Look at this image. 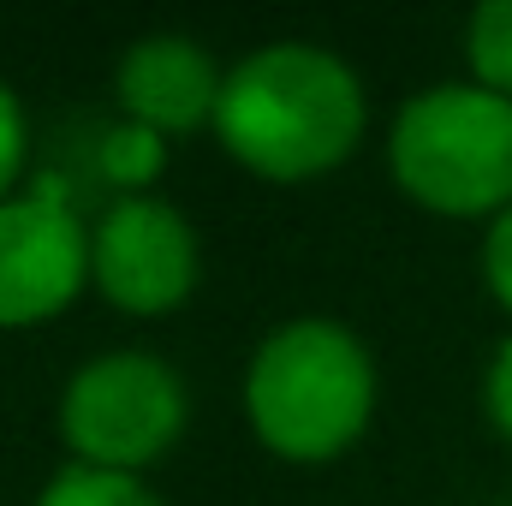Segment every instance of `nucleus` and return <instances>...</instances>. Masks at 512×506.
<instances>
[{
    "label": "nucleus",
    "instance_id": "nucleus-2",
    "mask_svg": "<svg viewBox=\"0 0 512 506\" xmlns=\"http://www.w3.org/2000/svg\"><path fill=\"white\" fill-rule=\"evenodd\" d=\"M245 405L268 453L316 465L364 435L376 411V364L340 322H286L256 346Z\"/></svg>",
    "mask_w": 512,
    "mask_h": 506
},
{
    "label": "nucleus",
    "instance_id": "nucleus-3",
    "mask_svg": "<svg viewBox=\"0 0 512 506\" xmlns=\"http://www.w3.org/2000/svg\"><path fill=\"white\" fill-rule=\"evenodd\" d=\"M393 179L435 215H501L512 203V102L483 84L411 96L387 137Z\"/></svg>",
    "mask_w": 512,
    "mask_h": 506
},
{
    "label": "nucleus",
    "instance_id": "nucleus-1",
    "mask_svg": "<svg viewBox=\"0 0 512 506\" xmlns=\"http://www.w3.org/2000/svg\"><path fill=\"white\" fill-rule=\"evenodd\" d=\"M215 137L262 179L298 185L340 167L364 137V84L310 42H268L221 78Z\"/></svg>",
    "mask_w": 512,
    "mask_h": 506
},
{
    "label": "nucleus",
    "instance_id": "nucleus-12",
    "mask_svg": "<svg viewBox=\"0 0 512 506\" xmlns=\"http://www.w3.org/2000/svg\"><path fill=\"white\" fill-rule=\"evenodd\" d=\"M18 167H24V114H18V96L0 84V203H6Z\"/></svg>",
    "mask_w": 512,
    "mask_h": 506
},
{
    "label": "nucleus",
    "instance_id": "nucleus-13",
    "mask_svg": "<svg viewBox=\"0 0 512 506\" xmlns=\"http://www.w3.org/2000/svg\"><path fill=\"white\" fill-rule=\"evenodd\" d=\"M483 399H489V417H495V429L512 441V340L495 352V364H489V387H483Z\"/></svg>",
    "mask_w": 512,
    "mask_h": 506
},
{
    "label": "nucleus",
    "instance_id": "nucleus-7",
    "mask_svg": "<svg viewBox=\"0 0 512 506\" xmlns=\"http://www.w3.org/2000/svg\"><path fill=\"white\" fill-rule=\"evenodd\" d=\"M215 102H221V72L185 36H149L120 60V108L131 126L191 131L215 120Z\"/></svg>",
    "mask_w": 512,
    "mask_h": 506
},
{
    "label": "nucleus",
    "instance_id": "nucleus-11",
    "mask_svg": "<svg viewBox=\"0 0 512 506\" xmlns=\"http://www.w3.org/2000/svg\"><path fill=\"white\" fill-rule=\"evenodd\" d=\"M483 280L501 298V310H512V203L495 215V227L483 239Z\"/></svg>",
    "mask_w": 512,
    "mask_h": 506
},
{
    "label": "nucleus",
    "instance_id": "nucleus-8",
    "mask_svg": "<svg viewBox=\"0 0 512 506\" xmlns=\"http://www.w3.org/2000/svg\"><path fill=\"white\" fill-rule=\"evenodd\" d=\"M465 54H471L477 84L512 102V0H489V6H477V12H471Z\"/></svg>",
    "mask_w": 512,
    "mask_h": 506
},
{
    "label": "nucleus",
    "instance_id": "nucleus-4",
    "mask_svg": "<svg viewBox=\"0 0 512 506\" xmlns=\"http://www.w3.org/2000/svg\"><path fill=\"white\" fill-rule=\"evenodd\" d=\"M66 447L96 471L137 477L185 429V381L149 352H114L84 364L60 399Z\"/></svg>",
    "mask_w": 512,
    "mask_h": 506
},
{
    "label": "nucleus",
    "instance_id": "nucleus-9",
    "mask_svg": "<svg viewBox=\"0 0 512 506\" xmlns=\"http://www.w3.org/2000/svg\"><path fill=\"white\" fill-rule=\"evenodd\" d=\"M36 506H161V501H155L137 477H126V471L72 465V471H60V477L42 489Z\"/></svg>",
    "mask_w": 512,
    "mask_h": 506
},
{
    "label": "nucleus",
    "instance_id": "nucleus-5",
    "mask_svg": "<svg viewBox=\"0 0 512 506\" xmlns=\"http://www.w3.org/2000/svg\"><path fill=\"white\" fill-rule=\"evenodd\" d=\"M90 274V239L72 215L60 179H42L36 197L0 203V328H30L60 316Z\"/></svg>",
    "mask_w": 512,
    "mask_h": 506
},
{
    "label": "nucleus",
    "instance_id": "nucleus-10",
    "mask_svg": "<svg viewBox=\"0 0 512 506\" xmlns=\"http://www.w3.org/2000/svg\"><path fill=\"white\" fill-rule=\"evenodd\" d=\"M161 161H167V143H161V131L149 126H114L102 137V173L120 185V191H143V185H155V173H161Z\"/></svg>",
    "mask_w": 512,
    "mask_h": 506
},
{
    "label": "nucleus",
    "instance_id": "nucleus-6",
    "mask_svg": "<svg viewBox=\"0 0 512 506\" xmlns=\"http://www.w3.org/2000/svg\"><path fill=\"white\" fill-rule=\"evenodd\" d=\"M90 274L108 304L131 316H161L197 286V239L179 209L155 197H120L90 239Z\"/></svg>",
    "mask_w": 512,
    "mask_h": 506
}]
</instances>
